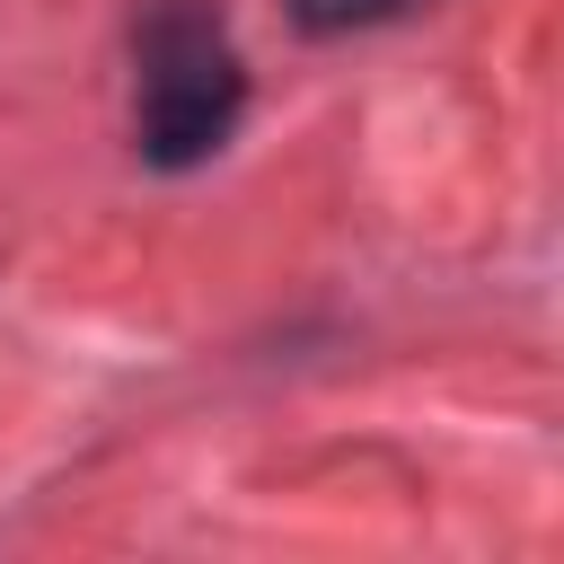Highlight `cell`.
Wrapping results in <instances>:
<instances>
[{"label": "cell", "mask_w": 564, "mask_h": 564, "mask_svg": "<svg viewBox=\"0 0 564 564\" xmlns=\"http://www.w3.org/2000/svg\"><path fill=\"white\" fill-rule=\"evenodd\" d=\"M247 106L238 44L212 0H150L132 26V141L150 167H203Z\"/></svg>", "instance_id": "obj_1"}, {"label": "cell", "mask_w": 564, "mask_h": 564, "mask_svg": "<svg viewBox=\"0 0 564 564\" xmlns=\"http://www.w3.org/2000/svg\"><path fill=\"white\" fill-rule=\"evenodd\" d=\"M397 9H414V0H291V18H300L308 35H352V26H379V18H397Z\"/></svg>", "instance_id": "obj_2"}]
</instances>
